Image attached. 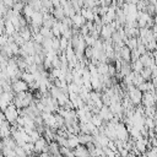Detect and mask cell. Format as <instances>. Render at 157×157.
<instances>
[{
  "instance_id": "13",
  "label": "cell",
  "mask_w": 157,
  "mask_h": 157,
  "mask_svg": "<svg viewBox=\"0 0 157 157\" xmlns=\"http://www.w3.org/2000/svg\"><path fill=\"white\" fill-rule=\"evenodd\" d=\"M63 9H64V12H65V16L66 17H72L75 13H77L76 10H75V7L72 6V4L70 1H66L63 5Z\"/></svg>"
},
{
  "instance_id": "1",
  "label": "cell",
  "mask_w": 157,
  "mask_h": 157,
  "mask_svg": "<svg viewBox=\"0 0 157 157\" xmlns=\"http://www.w3.org/2000/svg\"><path fill=\"white\" fill-rule=\"evenodd\" d=\"M2 113L5 114V117H6L7 121H10L11 124H13V123L17 120V118L20 117L18 108H17L13 103H12V104H10V105H7V107L2 110Z\"/></svg>"
},
{
  "instance_id": "33",
  "label": "cell",
  "mask_w": 157,
  "mask_h": 157,
  "mask_svg": "<svg viewBox=\"0 0 157 157\" xmlns=\"http://www.w3.org/2000/svg\"><path fill=\"white\" fill-rule=\"evenodd\" d=\"M96 6H99L97 0H85V6L83 7H87V9H94Z\"/></svg>"
},
{
  "instance_id": "31",
  "label": "cell",
  "mask_w": 157,
  "mask_h": 157,
  "mask_svg": "<svg viewBox=\"0 0 157 157\" xmlns=\"http://www.w3.org/2000/svg\"><path fill=\"white\" fill-rule=\"evenodd\" d=\"M145 125H146L148 129H155V128H156V125H157V120H155V119H153V118H151V117H146Z\"/></svg>"
},
{
  "instance_id": "22",
  "label": "cell",
  "mask_w": 157,
  "mask_h": 157,
  "mask_svg": "<svg viewBox=\"0 0 157 157\" xmlns=\"http://www.w3.org/2000/svg\"><path fill=\"white\" fill-rule=\"evenodd\" d=\"M139 42H140V38H139V37H130V38L126 40V45L132 50V49H136V48H137Z\"/></svg>"
},
{
  "instance_id": "36",
  "label": "cell",
  "mask_w": 157,
  "mask_h": 157,
  "mask_svg": "<svg viewBox=\"0 0 157 157\" xmlns=\"http://www.w3.org/2000/svg\"><path fill=\"white\" fill-rule=\"evenodd\" d=\"M140 56H141V54H140V52L137 50V48L131 50V61H135V60L140 59Z\"/></svg>"
},
{
  "instance_id": "29",
  "label": "cell",
  "mask_w": 157,
  "mask_h": 157,
  "mask_svg": "<svg viewBox=\"0 0 157 157\" xmlns=\"http://www.w3.org/2000/svg\"><path fill=\"white\" fill-rule=\"evenodd\" d=\"M25 5H26V4H25L23 1H21V0H20V1L15 2V4H13V6H12L11 9H12L15 12H17V13H21V12L23 11V7H25Z\"/></svg>"
},
{
  "instance_id": "8",
  "label": "cell",
  "mask_w": 157,
  "mask_h": 157,
  "mask_svg": "<svg viewBox=\"0 0 157 157\" xmlns=\"http://www.w3.org/2000/svg\"><path fill=\"white\" fill-rule=\"evenodd\" d=\"M74 152H75V157H91L90 151H88V148H87L86 145H81V144H80V145L74 150Z\"/></svg>"
},
{
  "instance_id": "24",
  "label": "cell",
  "mask_w": 157,
  "mask_h": 157,
  "mask_svg": "<svg viewBox=\"0 0 157 157\" xmlns=\"http://www.w3.org/2000/svg\"><path fill=\"white\" fill-rule=\"evenodd\" d=\"M131 66H132V71H135V72H141L142 69L145 67L140 59H137L135 61H131Z\"/></svg>"
},
{
  "instance_id": "21",
  "label": "cell",
  "mask_w": 157,
  "mask_h": 157,
  "mask_svg": "<svg viewBox=\"0 0 157 157\" xmlns=\"http://www.w3.org/2000/svg\"><path fill=\"white\" fill-rule=\"evenodd\" d=\"M1 155H5L6 157H16V151L1 144Z\"/></svg>"
},
{
  "instance_id": "25",
  "label": "cell",
  "mask_w": 157,
  "mask_h": 157,
  "mask_svg": "<svg viewBox=\"0 0 157 157\" xmlns=\"http://www.w3.org/2000/svg\"><path fill=\"white\" fill-rule=\"evenodd\" d=\"M140 75L145 78V81H150V80H152V69L151 67H144L142 71L140 72Z\"/></svg>"
},
{
  "instance_id": "35",
  "label": "cell",
  "mask_w": 157,
  "mask_h": 157,
  "mask_svg": "<svg viewBox=\"0 0 157 157\" xmlns=\"http://www.w3.org/2000/svg\"><path fill=\"white\" fill-rule=\"evenodd\" d=\"M85 56L88 59V60H91L92 58H93V48L92 47H86V49H85Z\"/></svg>"
},
{
  "instance_id": "6",
  "label": "cell",
  "mask_w": 157,
  "mask_h": 157,
  "mask_svg": "<svg viewBox=\"0 0 157 157\" xmlns=\"http://www.w3.org/2000/svg\"><path fill=\"white\" fill-rule=\"evenodd\" d=\"M152 16L147 12V11H139V15H137V23H139V27L142 28V27H147V22L150 21Z\"/></svg>"
},
{
  "instance_id": "2",
  "label": "cell",
  "mask_w": 157,
  "mask_h": 157,
  "mask_svg": "<svg viewBox=\"0 0 157 157\" xmlns=\"http://www.w3.org/2000/svg\"><path fill=\"white\" fill-rule=\"evenodd\" d=\"M128 96L130 98V101L135 104V105H140L141 102H142V96H144V92L140 91L137 87H134L131 88L130 91H128Z\"/></svg>"
},
{
  "instance_id": "32",
  "label": "cell",
  "mask_w": 157,
  "mask_h": 157,
  "mask_svg": "<svg viewBox=\"0 0 157 157\" xmlns=\"http://www.w3.org/2000/svg\"><path fill=\"white\" fill-rule=\"evenodd\" d=\"M96 38L92 36V34H87V36H85V42H86V44L88 45V47H93V44L96 43Z\"/></svg>"
},
{
  "instance_id": "26",
  "label": "cell",
  "mask_w": 157,
  "mask_h": 157,
  "mask_svg": "<svg viewBox=\"0 0 157 157\" xmlns=\"http://www.w3.org/2000/svg\"><path fill=\"white\" fill-rule=\"evenodd\" d=\"M56 99H58V102H59V105H60V107H64V105L70 101L69 94H66V93H64V92H61Z\"/></svg>"
},
{
  "instance_id": "30",
  "label": "cell",
  "mask_w": 157,
  "mask_h": 157,
  "mask_svg": "<svg viewBox=\"0 0 157 157\" xmlns=\"http://www.w3.org/2000/svg\"><path fill=\"white\" fill-rule=\"evenodd\" d=\"M28 4H29L31 6H33V9H34L36 11H40L42 7H43V2H42V0H31Z\"/></svg>"
},
{
  "instance_id": "12",
  "label": "cell",
  "mask_w": 157,
  "mask_h": 157,
  "mask_svg": "<svg viewBox=\"0 0 157 157\" xmlns=\"http://www.w3.org/2000/svg\"><path fill=\"white\" fill-rule=\"evenodd\" d=\"M71 20H72V22H74V26L75 27H78V28H81L87 21L85 20V17L81 15V12H77V13H75L72 17H71Z\"/></svg>"
},
{
  "instance_id": "5",
  "label": "cell",
  "mask_w": 157,
  "mask_h": 157,
  "mask_svg": "<svg viewBox=\"0 0 157 157\" xmlns=\"http://www.w3.org/2000/svg\"><path fill=\"white\" fill-rule=\"evenodd\" d=\"M28 88H29V85L26 81H23L22 78H18L16 81H12V90H13L15 93L26 92V91H28Z\"/></svg>"
},
{
  "instance_id": "7",
  "label": "cell",
  "mask_w": 157,
  "mask_h": 157,
  "mask_svg": "<svg viewBox=\"0 0 157 157\" xmlns=\"http://www.w3.org/2000/svg\"><path fill=\"white\" fill-rule=\"evenodd\" d=\"M99 115L103 118L104 121H110L114 119V113L110 110V108L108 105H103L99 110Z\"/></svg>"
},
{
  "instance_id": "38",
  "label": "cell",
  "mask_w": 157,
  "mask_h": 157,
  "mask_svg": "<svg viewBox=\"0 0 157 157\" xmlns=\"http://www.w3.org/2000/svg\"><path fill=\"white\" fill-rule=\"evenodd\" d=\"M26 157H36V156H33V155H27Z\"/></svg>"
},
{
  "instance_id": "23",
  "label": "cell",
  "mask_w": 157,
  "mask_h": 157,
  "mask_svg": "<svg viewBox=\"0 0 157 157\" xmlns=\"http://www.w3.org/2000/svg\"><path fill=\"white\" fill-rule=\"evenodd\" d=\"M52 32H53V34H54V37H56V38H60L61 37V29H60V21H55V23L53 25V27H52Z\"/></svg>"
},
{
  "instance_id": "34",
  "label": "cell",
  "mask_w": 157,
  "mask_h": 157,
  "mask_svg": "<svg viewBox=\"0 0 157 157\" xmlns=\"http://www.w3.org/2000/svg\"><path fill=\"white\" fill-rule=\"evenodd\" d=\"M15 151H16V157H26L27 156V152L23 150L22 146H17L15 148Z\"/></svg>"
},
{
  "instance_id": "27",
  "label": "cell",
  "mask_w": 157,
  "mask_h": 157,
  "mask_svg": "<svg viewBox=\"0 0 157 157\" xmlns=\"http://www.w3.org/2000/svg\"><path fill=\"white\" fill-rule=\"evenodd\" d=\"M70 44H71V39H67L65 37H60V50L61 52H65Z\"/></svg>"
},
{
  "instance_id": "9",
  "label": "cell",
  "mask_w": 157,
  "mask_h": 157,
  "mask_svg": "<svg viewBox=\"0 0 157 157\" xmlns=\"http://www.w3.org/2000/svg\"><path fill=\"white\" fill-rule=\"evenodd\" d=\"M119 59H121L124 61L131 60V49L128 45H124L123 48L119 49Z\"/></svg>"
},
{
  "instance_id": "11",
  "label": "cell",
  "mask_w": 157,
  "mask_h": 157,
  "mask_svg": "<svg viewBox=\"0 0 157 157\" xmlns=\"http://www.w3.org/2000/svg\"><path fill=\"white\" fill-rule=\"evenodd\" d=\"M55 17L53 16V13H49V12H47V13H43V26L44 27H49V28H52L53 27V25L55 23Z\"/></svg>"
},
{
  "instance_id": "16",
  "label": "cell",
  "mask_w": 157,
  "mask_h": 157,
  "mask_svg": "<svg viewBox=\"0 0 157 157\" xmlns=\"http://www.w3.org/2000/svg\"><path fill=\"white\" fill-rule=\"evenodd\" d=\"M52 13H53V16L55 17V20H58V21H63L66 16H65V12H64V9H63V6H59V7H54L53 9V11H52Z\"/></svg>"
},
{
  "instance_id": "28",
  "label": "cell",
  "mask_w": 157,
  "mask_h": 157,
  "mask_svg": "<svg viewBox=\"0 0 157 157\" xmlns=\"http://www.w3.org/2000/svg\"><path fill=\"white\" fill-rule=\"evenodd\" d=\"M91 121H92L97 128H99V126H102V125L104 124V120H103V118H102L99 114H93Z\"/></svg>"
},
{
  "instance_id": "19",
  "label": "cell",
  "mask_w": 157,
  "mask_h": 157,
  "mask_svg": "<svg viewBox=\"0 0 157 157\" xmlns=\"http://www.w3.org/2000/svg\"><path fill=\"white\" fill-rule=\"evenodd\" d=\"M97 70H98L99 75H108V72H109V63H99L97 65Z\"/></svg>"
},
{
  "instance_id": "18",
  "label": "cell",
  "mask_w": 157,
  "mask_h": 157,
  "mask_svg": "<svg viewBox=\"0 0 157 157\" xmlns=\"http://www.w3.org/2000/svg\"><path fill=\"white\" fill-rule=\"evenodd\" d=\"M77 136H78V140H80V144H81V145H87L88 142L93 141V135H92V134H83V132H80Z\"/></svg>"
},
{
  "instance_id": "4",
  "label": "cell",
  "mask_w": 157,
  "mask_h": 157,
  "mask_svg": "<svg viewBox=\"0 0 157 157\" xmlns=\"http://www.w3.org/2000/svg\"><path fill=\"white\" fill-rule=\"evenodd\" d=\"M141 104L144 107H153L156 105V90L151 92H145L142 96V102Z\"/></svg>"
},
{
  "instance_id": "10",
  "label": "cell",
  "mask_w": 157,
  "mask_h": 157,
  "mask_svg": "<svg viewBox=\"0 0 157 157\" xmlns=\"http://www.w3.org/2000/svg\"><path fill=\"white\" fill-rule=\"evenodd\" d=\"M114 32H115V29L112 27L110 23H109V25H104L103 28H102V31H101V37H102L103 39L112 38V36H113Z\"/></svg>"
},
{
  "instance_id": "14",
  "label": "cell",
  "mask_w": 157,
  "mask_h": 157,
  "mask_svg": "<svg viewBox=\"0 0 157 157\" xmlns=\"http://www.w3.org/2000/svg\"><path fill=\"white\" fill-rule=\"evenodd\" d=\"M81 15L85 17L86 21H93L94 16L97 15L92 9H87V7H82L81 9Z\"/></svg>"
},
{
  "instance_id": "15",
  "label": "cell",
  "mask_w": 157,
  "mask_h": 157,
  "mask_svg": "<svg viewBox=\"0 0 157 157\" xmlns=\"http://www.w3.org/2000/svg\"><path fill=\"white\" fill-rule=\"evenodd\" d=\"M34 12H36V10L33 9V6H31L29 4H26L25 7H23V11H22V15L27 18L28 22H31V18H32V16H33Z\"/></svg>"
},
{
  "instance_id": "39",
  "label": "cell",
  "mask_w": 157,
  "mask_h": 157,
  "mask_svg": "<svg viewBox=\"0 0 157 157\" xmlns=\"http://www.w3.org/2000/svg\"><path fill=\"white\" fill-rule=\"evenodd\" d=\"M0 157H6V156H5V155H1V156H0Z\"/></svg>"
},
{
  "instance_id": "3",
  "label": "cell",
  "mask_w": 157,
  "mask_h": 157,
  "mask_svg": "<svg viewBox=\"0 0 157 157\" xmlns=\"http://www.w3.org/2000/svg\"><path fill=\"white\" fill-rule=\"evenodd\" d=\"M15 92H1V96H0V104H1V109L4 110L7 105L12 104L13 103V98H15Z\"/></svg>"
},
{
  "instance_id": "17",
  "label": "cell",
  "mask_w": 157,
  "mask_h": 157,
  "mask_svg": "<svg viewBox=\"0 0 157 157\" xmlns=\"http://www.w3.org/2000/svg\"><path fill=\"white\" fill-rule=\"evenodd\" d=\"M20 34L22 36V38H23L26 42H27V40H32V38H33V32L31 31L29 27H23V28H21Z\"/></svg>"
},
{
  "instance_id": "37",
  "label": "cell",
  "mask_w": 157,
  "mask_h": 157,
  "mask_svg": "<svg viewBox=\"0 0 157 157\" xmlns=\"http://www.w3.org/2000/svg\"><path fill=\"white\" fill-rule=\"evenodd\" d=\"M118 151H119V153H120V157H129V156H130V151H128L125 147H121V148H119Z\"/></svg>"
},
{
  "instance_id": "20",
  "label": "cell",
  "mask_w": 157,
  "mask_h": 157,
  "mask_svg": "<svg viewBox=\"0 0 157 157\" xmlns=\"http://www.w3.org/2000/svg\"><path fill=\"white\" fill-rule=\"evenodd\" d=\"M21 78H22L23 81H26L28 85H31V83H33V82L36 81V76H34L33 74L28 72V71H23V72H22Z\"/></svg>"
}]
</instances>
